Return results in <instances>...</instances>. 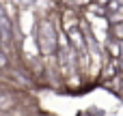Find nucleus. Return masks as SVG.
Masks as SVG:
<instances>
[{
    "label": "nucleus",
    "mask_w": 123,
    "mask_h": 116,
    "mask_svg": "<svg viewBox=\"0 0 123 116\" xmlns=\"http://www.w3.org/2000/svg\"><path fill=\"white\" fill-rule=\"evenodd\" d=\"M39 47L45 56L56 52V26L48 19H43L39 26Z\"/></svg>",
    "instance_id": "nucleus-1"
},
{
    "label": "nucleus",
    "mask_w": 123,
    "mask_h": 116,
    "mask_svg": "<svg viewBox=\"0 0 123 116\" xmlns=\"http://www.w3.org/2000/svg\"><path fill=\"white\" fill-rule=\"evenodd\" d=\"M67 41H69V47L76 52V54H80V52H84L86 50V37L82 34V30H80V26H76V28H69L67 32Z\"/></svg>",
    "instance_id": "nucleus-2"
},
{
    "label": "nucleus",
    "mask_w": 123,
    "mask_h": 116,
    "mask_svg": "<svg viewBox=\"0 0 123 116\" xmlns=\"http://www.w3.org/2000/svg\"><path fill=\"white\" fill-rule=\"evenodd\" d=\"M78 22H80V19H78V15H76L71 9H67V11L63 13V24H61V30H63V32H67L69 28H76V26H78Z\"/></svg>",
    "instance_id": "nucleus-3"
},
{
    "label": "nucleus",
    "mask_w": 123,
    "mask_h": 116,
    "mask_svg": "<svg viewBox=\"0 0 123 116\" xmlns=\"http://www.w3.org/2000/svg\"><path fill=\"white\" fill-rule=\"evenodd\" d=\"M15 103H17L15 95H11V93H0V112H11V110L15 108Z\"/></svg>",
    "instance_id": "nucleus-4"
},
{
    "label": "nucleus",
    "mask_w": 123,
    "mask_h": 116,
    "mask_svg": "<svg viewBox=\"0 0 123 116\" xmlns=\"http://www.w3.org/2000/svg\"><path fill=\"white\" fill-rule=\"evenodd\" d=\"M106 54H108V58H119V56H121V41L110 39V41L106 43Z\"/></svg>",
    "instance_id": "nucleus-5"
},
{
    "label": "nucleus",
    "mask_w": 123,
    "mask_h": 116,
    "mask_svg": "<svg viewBox=\"0 0 123 116\" xmlns=\"http://www.w3.org/2000/svg\"><path fill=\"white\" fill-rule=\"evenodd\" d=\"M110 37H112L115 41H123V22L110 24Z\"/></svg>",
    "instance_id": "nucleus-6"
},
{
    "label": "nucleus",
    "mask_w": 123,
    "mask_h": 116,
    "mask_svg": "<svg viewBox=\"0 0 123 116\" xmlns=\"http://www.w3.org/2000/svg\"><path fill=\"white\" fill-rule=\"evenodd\" d=\"M106 19H108V24H119V22H123V6H119V9L112 11V13H108Z\"/></svg>",
    "instance_id": "nucleus-7"
},
{
    "label": "nucleus",
    "mask_w": 123,
    "mask_h": 116,
    "mask_svg": "<svg viewBox=\"0 0 123 116\" xmlns=\"http://www.w3.org/2000/svg\"><path fill=\"white\" fill-rule=\"evenodd\" d=\"M9 67V58H6V52H4V47H0V71H4Z\"/></svg>",
    "instance_id": "nucleus-8"
},
{
    "label": "nucleus",
    "mask_w": 123,
    "mask_h": 116,
    "mask_svg": "<svg viewBox=\"0 0 123 116\" xmlns=\"http://www.w3.org/2000/svg\"><path fill=\"white\" fill-rule=\"evenodd\" d=\"M54 2H58V4H67V0H54Z\"/></svg>",
    "instance_id": "nucleus-9"
},
{
    "label": "nucleus",
    "mask_w": 123,
    "mask_h": 116,
    "mask_svg": "<svg viewBox=\"0 0 123 116\" xmlns=\"http://www.w3.org/2000/svg\"><path fill=\"white\" fill-rule=\"evenodd\" d=\"M0 116H6V112H0Z\"/></svg>",
    "instance_id": "nucleus-10"
},
{
    "label": "nucleus",
    "mask_w": 123,
    "mask_h": 116,
    "mask_svg": "<svg viewBox=\"0 0 123 116\" xmlns=\"http://www.w3.org/2000/svg\"><path fill=\"white\" fill-rule=\"evenodd\" d=\"M0 43H2V32H0Z\"/></svg>",
    "instance_id": "nucleus-11"
}]
</instances>
